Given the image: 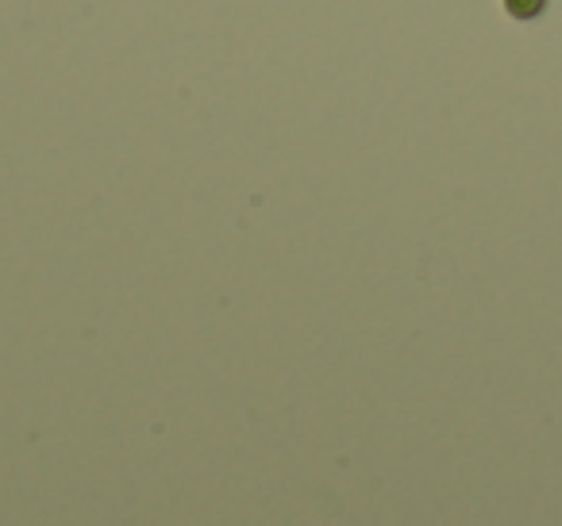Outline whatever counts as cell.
<instances>
[{
	"label": "cell",
	"instance_id": "6da1fadb",
	"mask_svg": "<svg viewBox=\"0 0 562 526\" xmlns=\"http://www.w3.org/2000/svg\"><path fill=\"white\" fill-rule=\"evenodd\" d=\"M505 4H508V12H513L516 20H531V16H539V12H543L547 0H505Z\"/></svg>",
	"mask_w": 562,
	"mask_h": 526
}]
</instances>
